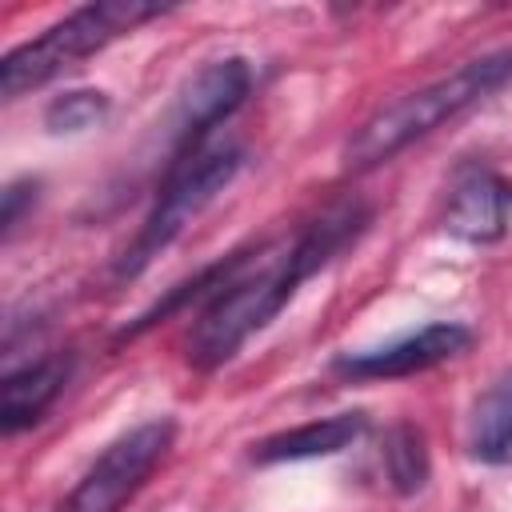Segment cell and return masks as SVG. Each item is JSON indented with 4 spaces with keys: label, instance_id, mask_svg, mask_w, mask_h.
Instances as JSON below:
<instances>
[{
    "label": "cell",
    "instance_id": "cell-1",
    "mask_svg": "<svg viewBox=\"0 0 512 512\" xmlns=\"http://www.w3.org/2000/svg\"><path fill=\"white\" fill-rule=\"evenodd\" d=\"M368 220H372L368 204L340 200L324 208L316 220H308L292 240L256 248V256H248L244 268L196 316L184 340L188 364L196 372H212L228 364L252 332L268 328L280 316V308L296 296V288L308 276H316L332 256H340L368 228Z\"/></svg>",
    "mask_w": 512,
    "mask_h": 512
},
{
    "label": "cell",
    "instance_id": "cell-2",
    "mask_svg": "<svg viewBox=\"0 0 512 512\" xmlns=\"http://www.w3.org/2000/svg\"><path fill=\"white\" fill-rule=\"evenodd\" d=\"M512 76V52H492L480 60L460 64L456 72L412 88L388 104H380L344 144V168L348 172H368L380 168L384 160H392L396 152H404L412 140L428 136L432 128H440L444 120L460 116L464 108H472L476 100H484L488 92H496L504 80Z\"/></svg>",
    "mask_w": 512,
    "mask_h": 512
},
{
    "label": "cell",
    "instance_id": "cell-3",
    "mask_svg": "<svg viewBox=\"0 0 512 512\" xmlns=\"http://www.w3.org/2000/svg\"><path fill=\"white\" fill-rule=\"evenodd\" d=\"M160 12H164V4H144V0H100V4H84V8L68 12L52 28H44L36 40H24L20 48H12L4 56V64H0L4 100L44 88L60 72L76 68L80 60H88L92 52H100L104 44H112L116 36L132 32L136 24H144Z\"/></svg>",
    "mask_w": 512,
    "mask_h": 512
},
{
    "label": "cell",
    "instance_id": "cell-4",
    "mask_svg": "<svg viewBox=\"0 0 512 512\" xmlns=\"http://www.w3.org/2000/svg\"><path fill=\"white\" fill-rule=\"evenodd\" d=\"M240 164H244V152L228 144V148H212V152H200V156L168 168V176L160 184V196H156L152 212L144 216V224H140L136 240L128 244V252L120 256L116 272L128 276V280L140 276L152 264V256H160L236 180Z\"/></svg>",
    "mask_w": 512,
    "mask_h": 512
},
{
    "label": "cell",
    "instance_id": "cell-5",
    "mask_svg": "<svg viewBox=\"0 0 512 512\" xmlns=\"http://www.w3.org/2000/svg\"><path fill=\"white\" fill-rule=\"evenodd\" d=\"M176 440V420L156 416L124 436H116L76 480V488L56 504V512H124V504L148 484L156 464Z\"/></svg>",
    "mask_w": 512,
    "mask_h": 512
},
{
    "label": "cell",
    "instance_id": "cell-6",
    "mask_svg": "<svg viewBox=\"0 0 512 512\" xmlns=\"http://www.w3.org/2000/svg\"><path fill=\"white\" fill-rule=\"evenodd\" d=\"M248 92H252V64L244 56H220L196 68L188 84L180 88V100L172 112V164L168 168L200 156V140L220 120H228L248 100Z\"/></svg>",
    "mask_w": 512,
    "mask_h": 512
},
{
    "label": "cell",
    "instance_id": "cell-7",
    "mask_svg": "<svg viewBox=\"0 0 512 512\" xmlns=\"http://www.w3.org/2000/svg\"><path fill=\"white\" fill-rule=\"evenodd\" d=\"M472 344V328L456 324V320H436L424 324L420 332L376 348V352H356V356H336V372L348 380H396V376H416L428 372L452 356H460Z\"/></svg>",
    "mask_w": 512,
    "mask_h": 512
},
{
    "label": "cell",
    "instance_id": "cell-8",
    "mask_svg": "<svg viewBox=\"0 0 512 512\" xmlns=\"http://www.w3.org/2000/svg\"><path fill=\"white\" fill-rule=\"evenodd\" d=\"M512 220V180L488 164H468L444 208V232L464 244H496Z\"/></svg>",
    "mask_w": 512,
    "mask_h": 512
},
{
    "label": "cell",
    "instance_id": "cell-9",
    "mask_svg": "<svg viewBox=\"0 0 512 512\" xmlns=\"http://www.w3.org/2000/svg\"><path fill=\"white\" fill-rule=\"evenodd\" d=\"M72 352H52L40 356L16 372L4 376V392H0V428L4 436H16L24 428H32L64 392L68 376H72Z\"/></svg>",
    "mask_w": 512,
    "mask_h": 512
},
{
    "label": "cell",
    "instance_id": "cell-10",
    "mask_svg": "<svg viewBox=\"0 0 512 512\" xmlns=\"http://www.w3.org/2000/svg\"><path fill=\"white\" fill-rule=\"evenodd\" d=\"M364 432H368V416L364 412H336V416H324V420L264 436L260 444H252V460L256 464H284V460L336 456V452L352 448Z\"/></svg>",
    "mask_w": 512,
    "mask_h": 512
},
{
    "label": "cell",
    "instance_id": "cell-11",
    "mask_svg": "<svg viewBox=\"0 0 512 512\" xmlns=\"http://www.w3.org/2000/svg\"><path fill=\"white\" fill-rule=\"evenodd\" d=\"M468 452L480 464H508L512 460V368H504L472 404Z\"/></svg>",
    "mask_w": 512,
    "mask_h": 512
},
{
    "label": "cell",
    "instance_id": "cell-12",
    "mask_svg": "<svg viewBox=\"0 0 512 512\" xmlns=\"http://www.w3.org/2000/svg\"><path fill=\"white\" fill-rule=\"evenodd\" d=\"M384 472L396 496H416L432 476L428 440L416 424H392L384 432Z\"/></svg>",
    "mask_w": 512,
    "mask_h": 512
},
{
    "label": "cell",
    "instance_id": "cell-13",
    "mask_svg": "<svg viewBox=\"0 0 512 512\" xmlns=\"http://www.w3.org/2000/svg\"><path fill=\"white\" fill-rule=\"evenodd\" d=\"M108 108L112 100L100 88H72V92L52 96V104L44 108V128L52 136H76V132L96 128L108 116Z\"/></svg>",
    "mask_w": 512,
    "mask_h": 512
},
{
    "label": "cell",
    "instance_id": "cell-14",
    "mask_svg": "<svg viewBox=\"0 0 512 512\" xmlns=\"http://www.w3.org/2000/svg\"><path fill=\"white\" fill-rule=\"evenodd\" d=\"M36 192H40V180H32V176H20V180H12L4 188V204H0V232H4V240H12V232L24 220V212H32Z\"/></svg>",
    "mask_w": 512,
    "mask_h": 512
}]
</instances>
